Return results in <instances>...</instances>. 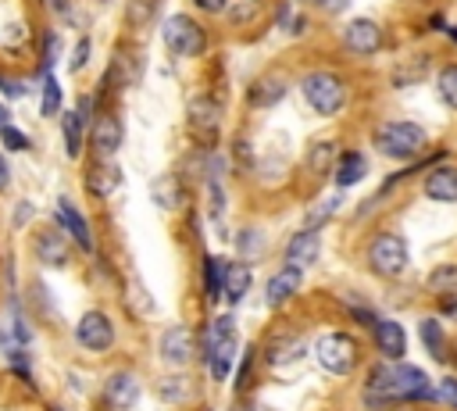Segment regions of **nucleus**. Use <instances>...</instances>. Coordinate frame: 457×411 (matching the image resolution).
Wrapping results in <instances>:
<instances>
[{"mask_svg": "<svg viewBox=\"0 0 457 411\" xmlns=\"http://www.w3.org/2000/svg\"><path fill=\"white\" fill-rule=\"evenodd\" d=\"M318 254H321V236L314 232V229H300L296 236H289V243H286V264H293V268H307V264H314L318 261Z\"/></svg>", "mask_w": 457, "mask_h": 411, "instance_id": "obj_19", "label": "nucleus"}, {"mask_svg": "<svg viewBox=\"0 0 457 411\" xmlns=\"http://www.w3.org/2000/svg\"><path fill=\"white\" fill-rule=\"evenodd\" d=\"M204 365L214 382H225L236 365V322L232 315H218L204 332Z\"/></svg>", "mask_w": 457, "mask_h": 411, "instance_id": "obj_2", "label": "nucleus"}, {"mask_svg": "<svg viewBox=\"0 0 457 411\" xmlns=\"http://www.w3.org/2000/svg\"><path fill=\"white\" fill-rule=\"evenodd\" d=\"M343 46L357 57H368V54H378L382 50V29L378 21L371 18H353L346 29H343Z\"/></svg>", "mask_w": 457, "mask_h": 411, "instance_id": "obj_14", "label": "nucleus"}, {"mask_svg": "<svg viewBox=\"0 0 457 411\" xmlns=\"http://www.w3.org/2000/svg\"><path fill=\"white\" fill-rule=\"evenodd\" d=\"M107 75H111V79L118 75V86H129V82L139 75V61L132 57V50H125V46H121V50L111 57V68H107Z\"/></svg>", "mask_w": 457, "mask_h": 411, "instance_id": "obj_31", "label": "nucleus"}, {"mask_svg": "<svg viewBox=\"0 0 457 411\" xmlns=\"http://www.w3.org/2000/svg\"><path fill=\"white\" fill-rule=\"evenodd\" d=\"M32 214H36V207H32L29 200H21V204L14 207V229H21V225H25V222H29Z\"/></svg>", "mask_w": 457, "mask_h": 411, "instance_id": "obj_45", "label": "nucleus"}, {"mask_svg": "<svg viewBox=\"0 0 457 411\" xmlns=\"http://www.w3.org/2000/svg\"><path fill=\"white\" fill-rule=\"evenodd\" d=\"M425 197L443 200V204H457V168L453 164L432 168L428 179H425Z\"/></svg>", "mask_w": 457, "mask_h": 411, "instance_id": "obj_22", "label": "nucleus"}, {"mask_svg": "<svg viewBox=\"0 0 457 411\" xmlns=\"http://www.w3.org/2000/svg\"><path fill=\"white\" fill-rule=\"evenodd\" d=\"M4 125H11V107L0 100V129H4Z\"/></svg>", "mask_w": 457, "mask_h": 411, "instance_id": "obj_51", "label": "nucleus"}, {"mask_svg": "<svg viewBox=\"0 0 457 411\" xmlns=\"http://www.w3.org/2000/svg\"><path fill=\"white\" fill-rule=\"evenodd\" d=\"M0 93L14 100V96H21V93H25V86H21V82H14V79H7V75H0Z\"/></svg>", "mask_w": 457, "mask_h": 411, "instance_id": "obj_46", "label": "nucleus"}, {"mask_svg": "<svg viewBox=\"0 0 457 411\" xmlns=\"http://www.w3.org/2000/svg\"><path fill=\"white\" fill-rule=\"evenodd\" d=\"M418 329H421V343H425V350H428L436 361H446V336H443V325H439L436 318H425Z\"/></svg>", "mask_w": 457, "mask_h": 411, "instance_id": "obj_30", "label": "nucleus"}, {"mask_svg": "<svg viewBox=\"0 0 457 411\" xmlns=\"http://www.w3.org/2000/svg\"><path fill=\"white\" fill-rule=\"evenodd\" d=\"M0 143L11 150V154H21V150H29L32 143H29V136L21 132V129H14V125H4L0 129Z\"/></svg>", "mask_w": 457, "mask_h": 411, "instance_id": "obj_41", "label": "nucleus"}, {"mask_svg": "<svg viewBox=\"0 0 457 411\" xmlns=\"http://www.w3.org/2000/svg\"><path fill=\"white\" fill-rule=\"evenodd\" d=\"M314 4H318L325 14H343V11L350 7V0H314Z\"/></svg>", "mask_w": 457, "mask_h": 411, "instance_id": "obj_47", "label": "nucleus"}, {"mask_svg": "<svg viewBox=\"0 0 457 411\" xmlns=\"http://www.w3.org/2000/svg\"><path fill=\"white\" fill-rule=\"evenodd\" d=\"M57 54H61V36H57V32H46V36H43V68H39V79L50 75Z\"/></svg>", "mask_w": 457, "mask_h": 411, "instance_id": "obj_40", "label": "nucleus"}, {"mask_svg": "<svg viewBox=\"0 0 457 411\" xmlns=\"http://www.w3.org/2000/svg\"><path fill=\"white\" fill-rule=\"evenodd\" d=\"M193 4H196L204 14H218V11H225V4H228V0H193Z\"/></svg>", "mask_w": 457, "mask_h": 411, "instance_id": "obj_48", "label": "nucleus"}, {"mask_svg": "<svg viewBox=\"0 0 457 411\" xmlns=\"http://www.w3.org/2000/svg\"><path fill=\"white\" fill-rule=\"evenodd\" d=\"M364 400L368 407H386L403 400H436V390L421 368L403 361H382L364 379Z\"/></svg>", "mask_w": 457, "mask_h": 411, "instance_id": "obj_1", "label": "nucleus"}, {"mask_svg": "<svg viewBox=\"0 0 457 411\" xmlns=\"http://www.w3.org/2000/svg\"><path fill=\"white\" fill-rule=\"evenodd\" d=\"M121 143H125V125H121V118L114 111H107V114L89 122V147H93V154L114 157L121 150Z\"/></svg>", "mask_w": 457, "mask_h": 411, "instance_id": "obj_11", "label": "nucleus"}, {"mask_svg": "<svg viewBox=\"0 0 457 411\" xmlns=\"http://www.w3.org/2000/svg\"><path fill=\"white\" fill-rule=\"evenodd\" d=\"M139 379L132 375V372H114V375H107V382H104V400H107V407L111 411H129L136 400H139Z\"/></svg>", "mask_w": 457, "mask_h": 411, "instance_id": "obj_15", "label": "nucleus"}, {"mask_svg": "<svg viewBox=\"0 0 457 411\" xmlns=\"http://www.w3.org/2000/svg\"><path fill=\"white\" fill-rule=\"evenodd\" d=\"M82 182H86V189H89L96 200H107V197L121 186V168H118L114 161H93V164L86 168Z\"/></svg>", "mask_w": 457, "mask_h": 411, "instance_id": "obj_18", "label": "nucleus"}, {"mask_svg": "<svg viewBox=\"0 0 457 411\" xmlns=\"http://www.w3.org/2000/svg\"><path fill=\"white\" fill-rule=\"evenodd\" d=\"M150 197H154V204H157L161 211H179V207H182L186 189H182L179 175H157V179H154V186H150Z\"/></svg>", "mask_w": 457, "mask_h": 411, "instance_id": "obj_23", "label": "nucleus"}, {"mask_svg": "<svg viewBox=\"0 0 457 411\" xmlns=\"http://www.w3.org/2000/svg\"><path fill=\"white\" fill-rule=\"evenodd\" d=\"M7 361H11L14 375H21V379H25L29 386H32V357H29V354H25L21 347H18V350H11V354H7Z\"/></svg>", "mask_w": 457, "mask_h": 411, "instance_id": "obj_42", "label": "nucleus"}, {"mask_svg": "<svg viewBox=\"0 0 457 411\" xmlns=\"http://www.w3.org/2000/svg\"><path fill=\"white\" fill-rule=\"evenodd\" d=\"M425 129L414 125V122H386L378 132H375V147L386 154V157H414L421 147H425Z\"/></svg>", "mask_w": 457, "mask_h": 411, "instance_id": "obj_7", "label": "nucleus"}, {"mask_svg": "<svg viewBox=\"0 0 457 411\" xmlns=\"http://www.w3.org/2000/svg\"><path fill=\"white\" fill-rule=\"evenodd\" d=\"M314 361L328 375H350L361 361V347L350 332H325L314 340Z\"/></svg>", "mask_w": 457, "mask_h": 411, "instance_id": "obj_4", "label": "nucleus"}, {"mask_svg": "<svg viewBox=\"0 0 457 411\" xmlns=\"http://www.w3.org/2000/svg\"><path fill=\"white\" fill-rule=\"evenodd\" d=\"M89 46H93V43H89V36H82V39L75 43V50H71V61H68V68H71V71H82V64L89 61Z\"/></svg>", "mask_w": 457, "mask_h": 411, "instance_id": "obj_43", "label": "nucleus"}, {"mask_svg": "<svg viewBox=\"0 0 457 411\" xmlns=\"http://www.w3.org/2000/svg\"><path fill=\"white\" fill-rule=\"evenodd\" d=\"M61 132H64V150H68V157H79V154H82L86 125L79 122L75 111H61Z\"/></svg>", "mask_w": 457, "mask_h": 411, "instance_id": "obj_28", "label": "nucleus"}, {"mask_svg": "<svg viewBox=\"0 0 457 411\" xmlns=\"http://www.w3.org/2000/svg\"><path fill=\"white\" fill-rule=\"evenodd\" d=\"M261 7H264L261 0H239V4L228 7V21H232L236 29H243V25H250V21L261 14Z\"/></svg>", "mask_w": 457, "mask_h": 411, "instance_id": "obj_37", "label": "nucleus"}, {"mask_svg": "<svg viewBox=\"0 0 457 411\" xmlns=\"http://www.w3.org/2000/svg\"><path fill=\"white\" fill-rule=\"evenodd\" d=\"M300 357H303V340H296V336H278V340L268 347V365H271V368H282V365L300 361Z\"/></svg>", "mask_w": 457, "mask_h": 411, "instance_id": "obj_26", "label": "nucleus"}, {"mask_svg": "<svg viewBox=\"0 0 457 411\" xmlns=\"http://www.w3.org/2000/svg\"><path fill=\"white\" fill-rule=\"evenodd\" d=\"M157 354L168 368H186L193 361V332L186 325H168L157 340Z\"/></svg>", "mask_w": 457, "mask_h": 411, "instance_id": "obj_13", "label": "nucleus"}, {"mask_svg": "<svg viewBox=\"0 0 457 411\" xmlns=\"http://www.w3.org/2000/svg\"><path fill=\"white\" fill-rule=\"evenodd\" d=\"M371 332H375V347L386 361H400L407 354V332L400 322H375Z\"/></svg>", "mask_w": 457, "mask_h": 411, "instance_id": "obj_20", "label": "nucleus"}, {"mask_svg": "<svg viewBox=\"0 0 457 411\" xmlns=\"http://www.w3.org/2000/svg\"><path fill=\"white\" fill-rule=\"evenodd\" d=\"M428 289L436 297H453L457 293V264H443L428 275Z\"/></svg>", "mask_w": 457, "mask_h": 411, "instance_id": "obj_33", "label": "nucleus"}, {"mask_svg": "<svg viewBox=\"0 0 457 411\" xmlns=\"http://www.w3.org/2000/svg\"><path fill=\"white\" fill-rule=\"evenodd\" d=\"M253 365H257V347H246V350H243V357H239L236 379H232L236 393H243V390H246V382H250V372H253Z\"/></svg>", "mask_w": 457, "mask_h": 411, "instance_id": "obj_39", "label": "nucleus"}, {"mask_svg": "<svg viewBox=\"0 0 457 411\" xmlns=\"http://www.w3.org/2000/svg\"><path fill=\"white\" fill-rule=\"evenodd\" d=\"M300 89H303V100L311 104L314 114L332 118L346 107V82L336 71H307L300 79Z\"/></svg>", "mask_w": 457, "mask_h": 411, "instance_id": "obj_3", "label": "nucleus"}, {"mask_svg": "<svg viewBox=\"0 0 457 411\" xmlns=\"http://www.w3.org/2000/svg\"><path fill=\"white\" fill-rule=\"evenodd\" d=\"M39 111H43V118L61 114V86H57V79H54V75H46V79H43V104H39Z\"/></svg>", "mask_w": 457, "mask_h": 411, "instance_id": "obj_36", "label": "nucleus"}, {"mask_svg": "<svg viewBox=\"0 0 457 411\" xmlns=\"http://www.w3.org/2000/svg\"><path fill=\"white\" fill-rule=\"evenodd\" d=\"M339 204H343V193H332V197L318 200V204L307 211V229H314V232H318V225H325V222L339 211Z\"/></svg>", "mask_w": 457, "mask_h": 411, "instance_id": "obj_34", "label": "nucleus"}, {"mask_svg": "<svg viewBox=\"0 0 457 411\" xmlns=\"http://www.w3.org/2000/svg\"><path fill=\"white\" fill-rule=\"evenodd\" d=\"M368 268L378 279H396L407 268V243L396 232H378L368 243Z\"/></svg>", "mask_w": 457, "mask_h": 411, "instance_id": "obj_6", "label": "nucleus"}, {"mask_svg": "<svg viewBox=\"0 0 457 411\" xmlns=\"http://www.w3.org/2000/svg\"><path fill=\"white\" fill-rule=\"evenodd\" d=\"M453 361H457V354H453Z\"/></svg>", "mask_w": 457, "mask_h": 411, "instance_id": "obj_53", "label": "nucleus"}, {"mask_svg": "<svg viewBox=\"0 0 457 411\" xmlns=\"http://www.w3.org/2000/svg\"><path fill=\"white\" fill-rule=\"evenodd\" d=\"M54 218H57V229H64L82 250H93V232H89V225H86V218H82V211L68 200V197H61L57 200V207H54Z\"/></svg>", "mask_w": 457, "mask_h": 411, "instance_id": "obj_17", "label": "nucleus"}, {"mask_svg": "<svg viewBox=\"0 0 457 411\" xmlns=\"http://www.w3.org/2000/svg\"><path fill=\"white\" fill-rule=\"evenodd\" d=\"M75 343L79 347H86V350H93V354H104V350H111L114 347V322L104 315V311H86L82 318H79V325H75Z\"/></svg>", "mask_w": 457, "mask_h": 411, "instance_id": "obj_8", "label": "nucleus"}, {"mask_svg": "<svg viewBox=\"0 0 457 411\" xmlns=\"http://www.w3.org/2000/svg\"><path fill=\"white\" fill-rule=\"evenodd\" d=\"M221 264L225 261L204 254V297H207V304H218L221 300Z\"/></svg>", "mask_w": 457, "mask_h": 411, "instance_id": "obj_32", "label": "nucleus"}, {"mask_svg": "<svg viewBox=\"0 0 457 411\" xmlns=\"http://www.w3.org/2000/svg\"><path fill=\"white\" fill-rule=\"evenodd\" d=\"M32 254H36L39 264H46V268H64L68 257H71V243H68L64 229L50 225V229H39V232L32 236Z\"/></svg>", "mask_w": 457, "mask_h": 411, "instance_id": "obj_12", "label": "nucleus"}, {"mask_svg": "<svg viewBox=\"0 0 457 411\" xmlns=\"http://www.w3.org/2000/svg\"><path fill=\"white\" fill-rule=\"evenodd\" d=\"M307 172H314V175H325L328 168H336V161H339V150H336V143H328V139H318V143H311L307 147Z\"/></svg>", "mask_w": 457, "mask_h": 411, "instance_id": "obj_25", "label": "nucleus"}, {"mask_svg": "<svg viewBox=\"0 0 457 411\" xmlns=\"http://www.w3.org/2000/svg\"><path fill=\"white\" fill-rule=\"evenodd\" d=\"M286 93H289V75L278 71V68H268V71H261V75L250 82V89H246V104H250L253 111H268V107L282 104Z\"/></svg>", "mask_w": 457, "mask_h": 411, "instance_id": "obj_9", "label": "nucleus"}, {"mask_svg": "<svg viewBox=\"0 0 457 411\" xmlns=\"http://www.w3.org/2000/svg\"><path fill=\"white\" fill-rule=\"evenodd\" d=\"M246 289H250V268L243 261H225L221 264V300L232 307L246 297Z\"/></svg>", "mask_w": 457, "mask_h": 411, "instance_id": "obj_21", "label": "nucleus"}, {"mask_svg": "<svg viewBox=\"0 0 457 411\" xmlns=\"http://www.w3.org/2000/svg\"><path fill=\"white\" fill-rule=\"evenodd\" d=\"M236 247H239L243 257H261V254H264V232H257V229H243V232L236 236Z\"/></svg>", "mask_w": 457, "mask_h": 411, "instance_id": "obj_38", "label": "nucleus"}, {"mask_svg": "<svg viewBox=\"0 0 457 411\" xmlns=\"http://www.w3.org/2000/svg\"><path fill=\"white\" fill-rule=\"evenodd\" d=\"M436 89H439L443 104L457 111V64H446V68L436 75Z\"/></svg>", "mask_w": 457, "mask_h": 411, "instance_id": "obj_35", "label": "nucleus"}, {"mask_svg": "<svg viewBox=\"0 0 457 411\" xmlns=\"http://www.w3.org/2000/svg\"><path fill=\"white\" fill-rule=\"evenodd\" d=\"M439 311H443L446 318H457V293H453V297H439Z\"/></svg>", "mask_w": 457, "mask_h": 411, "instance_id": "obj_49", "label": "nucleus"}, {"mask_svg": "<svg viewBox=\"0 0 457 411\" xmlns=\"http://www.w3.org/2000/svg\"><path fill=\"white\" fill-rule=\"evenodd\" d=\"M54 411H61V407H54Z\"/></svg>", "mask_w": 457, "mask_h": 411, "instance_id": "obj_52", "label": "nucleus"}, {"mask_svg": "<svg viewBox=\"0 0 457 411\" xmlns=\"http://www.w3.org/2000/svg\"><path fill=\"white\" fill-rule=\"evenodd\" d=\"M11 186V164H7V157L0 154V189H7Z\"/></svg>", "mask_w": 457, "mask_h": 411, "instance_id": "obj_50", "label": "nucleus"}, {"mask_svg": "<svg viewBox=\"0 0 457 411\" xmlns=\"http://www.w3.org/2000/svg\"><path fill=\"white\" fill-rule=\"evenodd\" d=\"M364 175H368V161H364V154L350 150V154H343V157L336 161V186H339V189L357 186Z\"/></svg>", "mask_w": 457, "mask_h": 411, "instance_id": "obj_24", "label": "nucleus"}, {"mask_svg": "<svg viewBox=\"0 0 457 411\" xmlns=\"http://www.w3.org/2000/svg\"><path fill=\"white\" fill-rule=\"evenodd\" d=\"M157 397L168 400V404H186L193 397V382L186 375H168L157 382Z\"/></svg>", "mask_w": 457, "mask_h": 411, "instance_id": "obj_29", "label": "nucleus"}, {"mask_svg": "<svg viewBox=\"0 0 457 411\" xmlns=\"http://www.w3.org/2000/svg\"><path fill=\"white\" fill-rule=\"evenodd\" d=\"M436 400H443V404L457 407V379H453V375H446V379L436 386Z\"/></svg>", "mask_w": 457, "mask_h": 411, "instance_id": "obj_44", "label": "nucleus"}, {"mask_svg": "<svg viewBox=\"0 0 457 411\" xmlns=\"http://www.w3.org/2000/svg\"><path fill=\"white\" fill-rule=\"evenodd\" d=\"M186 122L196 139H214L218 125H221V104L211 93H193L186 104Z\"/></svg>", "mask_w": 457, "mask_h": 411, "instance_id": "obj_10", "label": "nucleus"}, {"mask_svg": "<svg viewBox=\"0 0 457 411\" xmlns=\"http://www.w3.org/2000/svg\"><path fill=\"white\" fill-rule=\"evenodd\" d=\"M161 11V0H125V21L132 29H150Z\"/></svg>", "mask_w": 457, "mask_h": 411, "instance_id": "obj_27", "label": "nucleus"}, {"mask_svg": "<svg viewBox=\"0 0 457 411\" xmlns=\"http://www.w3.org/2000/svg\"><path fill=\"white\" fill-rule=\"evenodd\" d=\"M303 286V272L300 268H293V264H282L271 279H268V289H264V300H268V307H286L293 297H296V289Z\"/></svg>", "mask_w": 457, "mask_h": 411, "instance_id": "obj_16", "label": "nucleus"}, {"mask_svg": "<svg viewBox=\"0 0 457 411\" xmlns=\"http://www.w3.org/2000/svg\"><path fill=\"white\" fill-rule=\"evenodd\" d=\"M161 36H164V46L168 54L175 57H200L207 50V29L186 14H168L164 25H161Z\"/></svg>", "mask_w": 457, "mask_h": 411, "instance_id": "obj_5", "label": "nucleus"}]
</instances>
